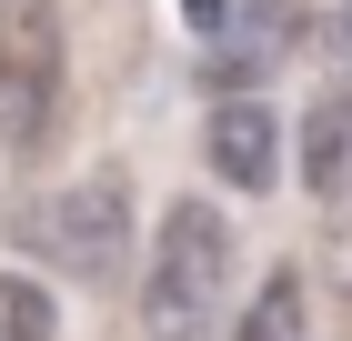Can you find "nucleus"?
I'll return each mask as SVG.
<instances>
[{"instance_id": "nucleus-3", "label": "nucleus", "mask_w": 352, "mask_h": 341, "mask_svg": "<svg viewBox=\"0 0 352 341\" xmlns=\"http://www.w3.org/2000/svg\"><path fill=\"white\" fill-rule=\"evenodd\" d=\"M51 110H60V30H51V10L21 0L0 21V171H21L51 141Z\"/></svg>"}, {"instance_id": "nucleus-1", "label": "nucleus", "mask_w": 352, "mask_h": 341, "mask_svg": "<svg viewBox=\"0 0 352 341\" xmlns=\"http://www.w3.org/2000/svg\"><path fill=\"white\" fill-rule=\"evenodd\" d=\"M232 301V221L212 201H171L141 271V341H212Z\"/></svg>"}, {"instance_id": "nucleus-9", "label": "nucleus", "mask_w": 352, "mask_h": 341, "mask_svg": "<svg viewBox=\"0 0 352 341\" xmlns=\"http://www.w3.org/2000/svg\"><path fill=\"white\" fill-rule=\"evenodd\" d=\"M322 40H332V60H342V71H352V0H342V10H332V30H322Z\"/></svg>"}, {"instance_id": "nucleus-10", "label": "nucleus", "mask_w": 352, "mask_h": 341, "mask_svg": "<svg viewBox=\"0 0 352 341\" xmlns=\"http://www.w3.org/2000/svg\"><path fill=\"white\" fill-rule=\"evenodd\" d=\"M191 21H201V30H221V0H191Z\"/></svg>"}, {"instance_id": "nucleus-6", "label": "nucleus", "mask_w": 352, "mask_h": 341, "mask_svg": "<svg viewBox=\"0 0 352 341\" xmlns=\"http://www.w3.org/2000/svg\"><path fill=\"white\" fill-rule=\"evenodd\" d=\"M302 181L322 201H342V181H352V80H332L322 101L302 110Z\"/></svg>"}, {"instance_id": "nucleus-5", "label": "nucleus", "mask_w": 352, "mask_h": 341, "mask_svg": "<svg viewBox=\"0 0 352 341\" xmlns=\"http://www.w3.org/2000/svg\"><path fill=\"white\" fill-rule=\"evenodd\" d=\"M201 161H212L232 191H272V171H282V121L262 110V91H221V101H212Z\"/></svg>"}, {"instance_id": "nucleus-7", "label": "nucleus", "mask_w": 352, "mask_h": 341, "mask_svg": "<svg viewBox=\"0 0 352 341\" xmlns=\"http://www.w3.org/2000/svg\"><path fill=\"white\" fill-rule=\"evenodd\" d=\"M60 311H51V291L21 281V271H0V341H51Z\"/></svg>"}, {"instance_id": "nucleus-2", "label": "nucleus", "mask_w": 352, "mask_h": 341, "mask_svg": "<svg viewBox=\"0 0 352 341\" xmlns=\"http://www.w3.org/2000/svg\"><path fill=\"white\" fill-rule=\"evenodd\" d=\"M21 241L60 271V281L111 291L121 271H131V181H121V171H91V181L51 191V201L21 221Z\"/></svg>"}, {"instance_id": "nucleus-4", "label": "nucleus", "mask_w": 352, "mask_h": 341, "mask_svg": "<svg viewBox=\"0 0 352 341\" xmlns=\"http://www.w3.org/2000/svg\"><path fill=\"white\" fill-rule=\"evenodd\" d=\"M292 40H302V0H242L232 30L212 40V60H201V80H212V91H262V80L292 60Z\"/></svg>"}, {"instance_id": "nucleus-11", "label": "nucleus", "mask_w": 352, "mask_h": 341, "mask_svg": "<svg viewBox=\"0 0 352 341\" xmlns=\"http://www.w3.org/2000/svg\"><path fill=\"white\" fill-rule=\"evenodd\" d=\"M10 10H21V0H0V21H10Z\"/></svg>"}, {"instance_id": "nucleus-8", "label": "nucleus", "mask_w": 352, "mask_h": 341, "mask_svg": "<svg viewBox=\"0 0 352 341\" xmlns=\"http://www.w3.org/2000/svg\"><path fill=\"white\" fill-rule=\"evenodd\" d=\"M232 341H302V281H292V271L262 281V301H252V321H242Z\"/></svg>"}]
</instances>
